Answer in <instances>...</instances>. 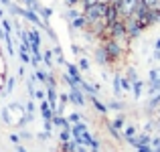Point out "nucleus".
Instances as JSON below:
<instances>
[{"mask_svg": "<svg viewBox=\"0 0 160 152\" xmlns=\"http://www.w3.org/2000/svg\"><path fill=\"white\" fill-rule=\"evenodd\" d=\"M63 148H65L67 152H75V142H69V140H67V142H65V146H63Z\"/></svg>", "mask_w": 160, "mask_h": 152, "instance_id": "1", "label": "nucleus"}, {"mask_svg": "<svg viewBox=\"0 0 160 152\" xmlns=\"http://www.w3.org/2000/svg\"><path fill=\"white\" fill-rule=\"evenodd\" d=\"M138 152H152V148H150V144H146V146H138Z\"/></svg>", "mask_w": 160, "mask_h": 152, "instance_id": "2", "label": "nucleus"}, {"mask_svg": "<svg viewBox=\"0 0 160 152\" xmlns=\"http://www.w3.org/2000/svg\"><path fill=\"white\" fill-rule=\"evenodd\" d=\"M61 138H63V142H67V140H69V130H65V132L61 134Z\"/></svg>", "mask_w": 160, "mask_h": 152, "instance_id": "3", "label": "nucleus"}, {"mask_svg": "<svg viewBox=\"0 0 160 152\" xmlns=\"http://www.w3.org/2000/svg\"><path fill=\"white\" fill-rule=\"evenodd\" d=\"M152 152H160V144H158V146H154V150H152Z\"/></svg>", "mask_w": 160, "mask_h": 152, "instance_id": "4", "label": "nucleus"}, {"mask_svg": "<svg viewBox=\"0 0 160 152\" xmlns=\"http://www.w3.org/2000/svg\"><path fill=\"white\" fill-rule=\"evenodd\" d=\"M18 152H27V150H24V148H22V146H18Z\"/></svg>", "mask_w": 160, "mask_h": 152, "instance_id": "5", "label": "nucleus"}, {"mask_svg": "<svg viewBox=\"0 0 160 152\" xmlns=\"http://www.w3.org/2000/svg\"><path fill=\"white\" fill-rule=\"evenodd\" d=\"M93 152H98V148H93Z\"/></svg>", "mask_w": 160, "mask_h": 152, "instance_id": "6", "label": "nucleus"}]
</instances>
